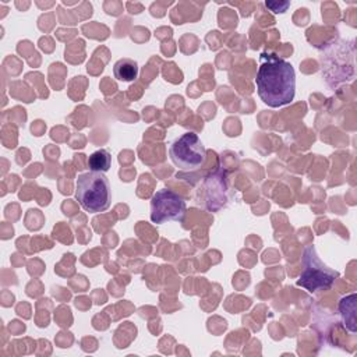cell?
Returning <instances> with one entry per match:
<instances>
[{"label":"cell","mask_w":357,"mask_h":357,"mask_svg":"<svg viewBox=\"0 0 357 357\" xmlns=\"http://www.w3.org/2000/svg\"><path fill=\"white\" fill-rule=\"evenodd\" d=\"M265 6L273 13V14H282V13H284L287 8H289V6H290V1H271V0H266L265 1Z\"/></svg>","instance_id":"9c48e42d"},{"label":"cell","mask_w":357,"mask_h":357,"mask_svg":"<svg viewBox=\"0 0 357 357\" xmlns=\"http://www.w3.org/2000/svg\"><path fill=\"white\" fill-rule=\"evenodd\" d=\"M340 276V273L328 265H325L318 257L314 245H308L303 252V271L297 279V286L314 293L318 290L331 289L333 282Z\"/></svg>","instance_id":"3957f363"},{"label":"cell","mask_w":357,"mask_h":357,"mask_svg":"<svg viewBox=\"0 0 357 357\" xmlns=\"http://www.w3.org/2000/svg\"><path fill=\"white\" fill-rule=\"evenodd\" d=\"M138 71H139L138 63L128 57L119 59L113 66L114 78L119 81H123V82H131V81L137 79Z\"/></svg>","instance_id":"8992f818"},{"label":"cell","mask_w":357,"mask_h":357,"mask_svg":"<svg viewBox=\"0 0 357 357\" xmlns=\"http://www.w3.org/2000/svg\"><path fill=\"white\" fill-rule=\"evenodd\" d=\"M75 197L85 212L99 213L109 209L112 202L110 183L105 173H81L75 181Z\"/></svg>","instance_id":"7a4b0ae2"},{"label":"cell","mask_w":357,"mask_h":357,"mask_svg":"<svg viewBox=\"0 0 357 357\" xmlns=\"http://www.w3.org/2000/svg\"><path fill=\"white\" fill-rule=\"evenodd\" d=\"M112 156L107 149H98L88 158V167L91 172L105 173L110 169Z\"/></svg>","instance_id":"ba28073f"},{"label":"cell","mask_w":357,"mask_h":357,"mask_svg":"<svg viewBox=\"0 0 357 357\" xmlns=\"http://www.w3.org/2000/svg\"><path fill=\"white\" fill-rule=\"evenodd\" d=\"M255 85L258 96L269 107L289 105L296 95L294 68L278 54L264 52L259 54Z\"/></svg>","instance_id":"6da1fadb"},{"label":"cell","mask_w":357,"mask_h":357,"mask_svg":"<svg viewBox=\"0 0 357 357\" xmlns=\"http://www.w3.org/2000/svg\"><path fill=\"white\" fill-rule=\"evenodd\" d=\"M356 293L343 297L339 301V311L340 315L343 318L344 326L347 331H350L351 333H356L357 331V322H356Z\"/></svg>","instance_id":"52a82bcc"},{"label":"cell","mask_w":357,"mask_h":357,"mask_svg":"<svg viewBox=\"0 0 357 357\" xmlns=\"http://www.w3.org/2000/svg\"><path fill=\"white\" fill-rule=\"evenodd\" d=\"M185 211V201L172 190H158L151 198V220L156 225L169 220L183 222Z\"/></svg>","instance_id":"5b68a950"},{"label":"cell","mask_w":357,"mask_h":357,"mask_svg":"<svg viewBox=\"0 0 357 357\" xmlns=\"http://www.w3.org/2000/svg\"><path fill=\"white\" fill-rule=\"evenodd\" d=\"M169 156L174 166L184 172H191L204 165L206 149L195 132L187 131L172 142Z\"/></svg>","instance_id":"277c9868"}]
</instances>
